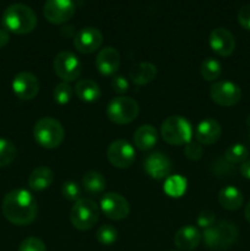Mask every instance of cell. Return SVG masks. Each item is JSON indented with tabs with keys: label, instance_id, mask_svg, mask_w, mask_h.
I'll return each mask as SVG.
<instances>
[{
	"label": "cell",
	"instance_id": "obj_1",
	"mask_svg": "<svg viewBox=\"0 0 250 251\" xmlns=\"http://www.w3.org/2000/svg\"><path fill=\"white\" fill-rule=\"evenodd\" d=\"M1 210L4 217L10 223L27 226L36 220L37 202L29 191L16 189L5 195Z\"/></svg>",
	"mask_w": 250,
	"mask_h": 251
},
{
	"label": "cell",
	"instance_id": "obj_2",
	"mask_svg": "<svg viewBox=\"0 0 250 251\" xmlns=\"http://www.w3.org/2000/svg\"><path fill=\"white\" fill-rule=\"evenodd\" d=\"M1 22L6 31L15 34H28L36 28L37 16L31 7L16 2L5 9Z\"/></svg>",
	"mask_w": 250,
	"mask_h": 251
},
{
	"label": "cell",
	"instance_id": "obj_3",
	"mask_svg": "<svg viewBox=\"0 0 250 251\" xmlns=\"http://www.w3.org/2000/svg\"><path fill=\"white\" fill-rule=\"evenodd\" d=\"M239 230L237 226L229 221H220L203 230V242L211 250L221 251L232 247L238 239Z\"/></svg>",
	"mask_w": 250,
	"mask_h": 251
},
{
	"label": "cell",
	"instance_id": "obj_4",
	"mask_svg": "<svg viewBox=\"0 0 250 251\" xmlns=\"http://www.w3.org/2000/svg\"><path fill=\"white\" fill-rule=\"evenodd\" d=\"M33 136L37 144L43 149H56L64 141L65 131L60 122L50 117L39 119L33 129Z\"/></svg>",
	"mask_w": 250,
	"mask_h": 251
},
{
	"label": "cell",
	"instance_id": "obj_5",
	"mask_svg": "<svg viewBox=\"0 0 250 251\" xmlns=\"http://www.w3.org/2000/svg\"><path fill=\"white\" fill-rule=\"evenodd\" d=\"M161 136L172 146H181L191 141L193 129L185 118L180 115H172L162 123Z\"/></svg>",
	"mask_w": 250,
	"mask_h": 251
},
{
	"label": "cell",
	"instance_id": "obj_6",
	"mask_svg": "<svg viewBox=\"0 0 250 251\" xmlns=\"http://www.w3.org/2000/svg\"><path fill=\"white\" fill-rule=\"evenodd\" d=\"M140 107L135 100L130 97H115L107 107V117L118 125L130 124L137 118Z\"/></svg>",
	"mask_w": 250,
	"mask_h": 251
},
{
	"label": "cell",
	"instance_id": "obj_7",
	"mask_svg": "<svg viewBox=\"0 0 250 251\" xmlns=\"http://www.w3.org/2000/svg\"><path fill=\"white\" fill-rule=\"evenodd\" d=\"M100 218V207L90 199L76 201L70 212V221L78 230H88L97 223Z\"/></svg>",
	"mask_w": 250,
	"mask_h": 251
},
{
	"label": "cell",
	"instance_id": "obj_8",
	"mask_svg": "<svg viewBox=\"0 0 250 251\" xmlns=\"http://www.w3.org/2000/svg\"><path fill=\"white\" fill-rule=\"evenodd\" d=\"M53 66L58 77L66 83L77 80L82 71V65H81L80 60L71 51H60L59 54H56L53 61Z\"/></svg>",
	"mask_w": 250,
	"mask_h": 251
},
{
	"label": "cell",
	"instance_id": "obj_9",
	"mask_svg": "<svg viewBox=\"0 0 250 251\" xmlns=\"http://www.w3.org/2000/svg\"><path fill=\"white\" fill-rule=\"evenodd\" d=\"M210 96L221 107H233L242 98V90L232 81H218L211 86Z\"/></svg>",
	"mask_w": 250,
	"mask_h": 251
},
{
	"label": "cell",
	"instance_id": "obj_10",
	"mask_svg": "<svg viewBox=\"0 0 250 251\" xmlns=\"http://www.w3.org/2000/svg\"><path fill=\"white\" fill-rule=\"evenodd\" d=\"M75 10L73 0H47L43 6V15L50 24L61 25L74 16Z\"/></svg>",
	"mask_w": 250,
	"mask_h": 251
},
{
	"label": "cell",
	"instance_id": "obj_11",
	"mask_svg": "<svg viewBox=\"0 0 250 251\" xmlns=\"http://www.w3.org/2000/svg\"><path fill=\"white\" fill-rule=\"evenodd\" d=\"M107 158L117 168H129L135 161V150L125 140H117L108 146Z\"/></svg>",
	"mask_w": 250,
	"mask_h": 251
},
{
	"label": "cell",
	"instance_id": "obj_12",
	"mask_svg": "<svg viewBox=\"0 0 250 251\" xmlns=\"http://www.w3.org/2000/svg\"><path fill=\"white\" fill-rule=\"evenodd\" d=\"M100 210L108 218L122 221L129 216L130 206L126 199L117 193H108L100 200Z\"/></svg>",
	"mask_w": 250,
	"mask_h": 251
},
{
	"label": "cell",
	"instance_id": "obj_13",
	"mask_svg": "<svg viewBox=\"0 0 250 251\" xmlns=\"http://www.w3.org/2000/svg\"><path fill=\"white\" fill-rule=\"evenodd\" d=\"M12 91L20 100H33L39 92L38 77L28 71H21L12 80Z\"/></svg>",
	"mask_w": 250,
	"mask_h": 251
},
{
	"label": "cell",
	"instance_id": "obj_14",
	"mask_svg": "<svg viewBox=\"0 0 250 251\" xmlns=\"http://www.w3.org/2000/svg\"><path fill=\"white\" fill-rule=\"evenodd\" d=\"M103 43V34L96 27H85L76 32L74 37V46L76 50L82 54H91L100 49Z\"/></svg>",
	"mask_w": 250,
	"mask_h": 251
},
{
	"label": "cell",
	"instance_id": "obj_15",
	"mask_svg": "<svg viewBox=\"0 0 250 251\" xmlns=\"http://www.w3.org/2000/svg\"><path fill=\"white\" fill-rule=\"evenodd\" d=\"M144 168L151 178L161 180L171 176L172 162L166 154L161 152H154L146 157L144 162Z\"/></svg>",
	"mask_w": 250,
	"mask_h": 251
},
{
	"label": "cell",
	"instance_id": "obj_16",
	"mask_svg": "<svg viewBox=\"0 0 250 251\" xmlns=\"http://www.w3.org/2000/svg\"><path fill=\"white\" fill-rule=\"evenodd\" d=\"M210 47L221 56H229L235 49L234 36L227 28L218 27L210 33Z\"/></svg>",
	"mask_w": 250,
	"mask_h": 251
},
{
	"label": "cell",
	"instance_id": "obj_17",
	"mask_svg": "<svg viewBox=\"0 0 250 251\" xmlns=\"http://www.w3.org/2000/svg\"><path fill=\"white\" fill-rule=\"evenodd\" d=\"M120 65V54L113 47H105L96 58L97 70L104 76H112L117 73Z\"/></svg>",
	"mask_w": 250,
	"mask_h": 251
},
{
	"label": "cell",
	"instance_id": "obj_18",
	"mask_svg": "<svg viewBox=\"0 0 250 251\" xmlns=\"http://www.w3.org/2000/svg\"><path fill=\"white\" fill-rule=\"evenodd\" d=\"M202 234L193 226H184L174 235V244L180 251H191L200 245Z\"/></svg>",
	"mask_w": 250,
	"mask_h": 251
},
{
	"label": "cell",
	"instance_id": "obj_19",
	"mask_svg": "<svg viewBox=\"0 0 250 251\" xmlns=\"http://www.w3.org/2000/svg\"><path fill=\"white\" fill-rule=\"evenodd\" d=\"M221 134H222V127L220 123L215 119H205L196 126L195 136L199 144L205 145H213L220 140Z\"/></svg>",
	"mask_w": 250,
	"mask_h": 251
},
{
	"label": "cell",
	"instance_id": "obj_20",
	"mask_svg": "<svg viewBox=\"0 0 250 251\" xmlns=\"http://www.w3.org/2000/svg\"><path fill=\"white\" fill-rule=\"evenodd\" d=\"M129 76L139 86H144L153 81L157 76V68L151 63H137L129 70Z\"/></svg>",
	"mask_w": 250,
	"mask_h": 251
},
{
	"label": "cell",
	"instance_id": "obj_21",
	"mask_svg": "<svg viewBox=\"0 0 250 251\" xmlns=\"http://www.w3.org/2000/svg\"><path fill=\"white\" fill-rule=\"evenodd\" d=\"M158 140L157 130L152 125H142L135 131L134 134V144L141 151H149L153 149L154 145Z\"/></svg>",
	"mask_w": 250,
	"mask_h": 251
},
{
	"label": "cell",
	"instance_id": "obj_22",
	"mask_svg": "<svg viewBox=\"0 0 250 251\" xmlns=\"http://www.w3.org/2000/svg\"><path fill=\"white\" fill-rule=\"evenodd\" d=\"M218 201L221 206L228 211H237L242 207L244 202V196L242 191L235 186H225L218 194Z\"/></svg>",
	"mask_w": 250,
	"mask_h": 251
},
{
	"label": "cell",
	"instance_id": "obj_23",
	"mask_svg": "<svg viewBox=\"0 0 250 251\" xmlns=\"http://www.w3.org/2000/svg\"><path fill=\"white\" fill-rule=\"evenodd\" d=\"M54 181V173L48 167H38L31 173L28 178V186L34 191L48 189Z\"/></svg>",
	"mask_w": 250,
	"mask_h": 251
},
{
	"label": "cell",
	"instance_id": "obj_24",
	"mask_svg": "<svg viewBox=\"0 0 250 251\" xmlns=\"http://www.w3.org/2000/svg\"><path fill=\"white\" fill-rule=\"evenodd\" d=\"M76 96L83 102H96L100 97V88L97 83L90 78H83L76 83Z\"/></svg>",
	"mask_w": 250,
	"mask_h": 251
},
{
	"label": "cell",
	"instance_id": "obj_25",
	"mask_svg": "<svg viewBox=\"0 0 250 251\" xmlns=\"http://www.w3.org/2000/svg\"><path fill=\"white\" fill-rule=\"evenodd\" d=\"M82 185L86 191L92 195H98L105 189V179L98 172H88L83 176Z\"/></svg>",
	"mask_w": 250,
	"mask_h": 251
},
{
	"label": "cell",
	"instance_id": "obj_26",
	"mask_svg": "<svg viewBox=\"0 0 250 251\" xmlns=\"http://www.w3.org/2000/svg\"><path fill=\"white\" fill-rule=\"evenodd\" d=\"M164 191L171 198H180L186 191V180L180 176H169L164 183Z\"/></svg>",
	"mask_w": 250,
	"mask_h": 251
},
{
	"label": "cell",
	"instance_id": "obj_27",
	"mask_svg": "<svg viewBox=\"0 0 250 251\" xmlns=\"http://www.w3.org/2000/svg\"><path fill=\"white\" fill-rule=\"evenodd\" d=\"M222 73V66L220 61L213 58H208L202 61L200 68V74L203 80L206 81H215L217 80Z\"/></svg>",
	"mask_w": 250,
	"mask_h": 251
},
{
	"label": "cell",
	"instance_id": "obj_28",
	"mask_svg": "<svg viewBox=\"0 0 250 251\" xmlns=\"http://www.w3.org/2000/svg\"><path fill=\"white\" fill-rule=\"evenodd\" d=\"M248 156H249V151H248L247 146L243 144H234L225 151V161L229 162L230 164L243 163L247 161Z\"/></svg>",
	"mask_w": 250,
	"mask_h": 251
},
{
	"label": "cell",
	"instance_id": "obj_29",
	"mask_svg": "<svg viewBox=\"0 0 250 251\" xmlns=\"http://www.w3.org/2000/svg\"><path fill=\"white\" fill-rule=\"evenodd\" d=\"M16 147L11 141L6 139H0V168L6 167L16 158Z\"/></svg>",
	"mask_w": 250,
	"mask_h": 251
},
{
	"label": "cell",
	"instance_id": "obj_30",
	"mask_svg": "<svg viewBox=\"0 0 250 251\" xmlns=\"http://www.w3.org/2000/svg\"><path fill=\"white\" fill-rule=\"evenodd\" d=\"M96 239L102 245H112L118 239V230L110 225H103L96 233Z\"/></svg>",
	"mask_w": 250,
	"mask_h": 251
},
{
	"label": "cell",
	"instance_id": "obj_31",
	"mask_svg": "<svg viewBox=\"0 0 250 251\" xmlns=\"http://www.w3.org/2000/svg\"><path fill=\"white\" fill-rule=\"evenodd\" d=\"M53 97L54 100H55L58 104H68L71 100V97H73V88L69 83L61 82L59 85L55 86L53 91Z\"/></svg>",
	"mask_w": 250,
	"mask_h": 251
},
{
	"label": "cell",
	"instance_id": "obj_32",
	"mask_svg": "<svg viewBox=\"0 0 250 251\" xmlns=\"http://www.w3.org/2000/svg\"><path fill=\"white\" fill-rule=\"evenodd\" d=\"M61 194L69 201H78L81 199V189L74 181H66L63 184Z\"/></svg>",
	"mask_w": 250,
	"mask_h": 251
},
{
	"label": "cell",
	"instance_id": "obj_33",
	"mask_svg": "<svg viewBox=\"0 0 250 251\" xmlns=\"http://www.w3.org/2000/svg\"><path fill=\"white\" fill-rule=\"evenodd\" d=\"M19 251H47V248L39 238L29 237L20 244Z\"/></svg>",
	"mask_w": 250,
	"mask_h": 251
},
{
	"label": "cell",
	"instance_id": "obj_34",
	"mask_svg": "<svg viewBox=\"0 0 250 251\" xmlns=\"http://www.w3.org/2000/svg\"><path fill=\"white\" fill-rule=\"evenodd\" d=\"M184 154H185L186 158L190 159V161H199V159L202 157L203 149L202 146H201V144H199V142L190 141L189 144L185 145Z\"/></svg>",
	"mask_w": 250,
	"mask_h": 251
},
{
	"label": "cell",
	"instance_id": "obj_35",
	"mask_svg": "<svg viewBox=\"0 0 250 251\" xmlns=\"http://www.w3.org/2000/svg\"><path fill=\"white\" fill-rule=\"evenodd\" d=\"M198 225L199 227L201 228H210L211 226H213L216 223V217H215V213L210 210H205V211H201L198 216Z\"/></svg>",
	"mask_w": 250,
	"mask_h": 251
},
{
	"label": "cell",
	"instance_id": "obj_36",
	"mask_svg": "<svg viewBox=\"0 0 250 251\" xmlns=\"http://www.w3.org/2000/svg\"><path fill=\"white\" fill-rule=\"evenodd\" d=\"M238 22L243 28L250 31V4L244 5L238 11Z\"/></svg>",
	"mask_w": 250,
	"mask_h": 251
},
{
	"label": "cell",
	"instance_id": "obj_37",
	"mask_svg": "<svg viewBox=\"0 0 250 251\" xmlns=\"http://www.w3.org/2000/svg\"><path fill=\"white\" fill-rule=\"evenodd\" d=\"M112 87L115 92L119 93V95H123V93H125L129 90V82H127V80L124 76L117 75L113 77Z\"/></svg>",
	"mask_w": 250,
	"mask_h": 251
},
{
	"label": "cell",
	"instance_id": "obj_38",
	"mask_svg": "<svg viewBox=\"0 0 250 251\" xmlns=\"http://www.w3.org/2000/svg\"><path fill=\"white\" fill-rule=\"evenodd\" d=\"M240 174L250 180V159L243 162L242 166H240Z\"/></svg>",
	"mask_w": 250,
	"mask_h": 251
},
{
	"label": "cell",
	"instance_id": "obj_39",
	"mask_svg": "<svg viewBox=\"0 0 250 251\" xmlns=\"http://www.w3.org/2000/svg\"><path fill=\"white\" fill-rule=\"evenodd\" d=\"M10 41L9 31H6L5 28H0V49L4 48Z\"/></svg>",
	"mask_w": 250,
	"mask_h": 251
},
{
	"label": "cell",
	"instance_id": "obj_40",
	"mask_svg": "<svg viewBox=\"0 0 250 251\" xmlns=\"http://www.w3.org/2000/svg\"><path fill=\"white\" fill-rule=\"evenodd\" d=\"M75 34L73 26H64L61 28V36L63 37H75Z\"/></svg>",
	"mask_w": 250,
	"mask_h": 251
},
{
	"label": "cell",
	"instance_id": "obj_41",
	"mask_svg": "<svg viewBox=\"0 0 250 251\" xmlns=\"http://www.w3.org/2000/svg\"><path fill=\"white\" fill-rule=\"evenodd\" d=\"M244 215H245V220L250 223V201L248 202V205L245 206V210H244Z\"/></svg>",
	"mask_w": 250,
	"mask_h": 251
}]
</instances>
